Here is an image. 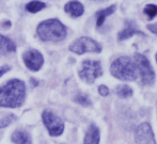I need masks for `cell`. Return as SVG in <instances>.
<instances>
[{"label":"cell","instance_id":"cell-9","mask_svg":"<svg viewBox=\"0 0 157 144\" xmlns=\"http://www.w3.org/2000/svg\"><path fill=\"white\" fill-rule=\"evenodd\" d=\"M23 59L25 62L26 66L29 70L36 72L42 67L44 63V58L42 56V54L36 49H30L28 51H26L23 55Z\"/></svg>","mask_w":157,"mask_h":144},{"label":"cell","instance_id":"cell-24","mask_svg":"<svg viewBox=\"0 0 157 144\" xmlns=\"http://www.w3.org/2000/svg\"><path fill=\"white\" fill-rule=\"evenodd\" d=\"M156 62H157V54H156Z\"/></svg>","mask_w":157,"mask_h":144},{"label":"cell","instance_id":"cell-10","mask_svg":"<svg viewBox=\"0 0 157 144\" xmlns=\"http://www.w3.org/2000/svg\"><path fill=\"white\" fill-rule=\"evenodd\" d=\"M135 34H141V35H144V33L141 32L140 30L137 27L136 23L132 21H125V27L119 33L118 35V39L119 41H124V40H127L129 37H132V35Z\"/></svg>","mask_w":157,"mask_h":144},{"label":"cell","instance_id":"cell-14","mask_svg":"<svg viewBox=\"0 0 157 144\" xmlns=\"http://www.w3.org/2000/svg\"><path fill=\"white\" fill-rule=\"evenodd\" d=\"M16 50L15 44L10 39L0 34V56H4L10 52H14Z\"/></svg>","mask_w":157,"mask_h":144},{"label":"cell","instance_id":"cell-13","mask_svg":"<svg viewBox=\"0 0 157 144\" xmlns=\"http://www.w3.org/2000/svg\"><path fill=\"white\" fill-rule=\"evenodd\" d=\"M11 140L15 144H31V137L25 130H15L12 134Z\"/></svg>","mask_w":157,"mask_h":144},{"label":"cell","instance_id":"cell-15","mask_svg":"<svg viewBox=\"0 0 157 144\" xmlns=\"http://www.w3.org/2000/svg\"><path fill=\"white\" fill-rule=\"evenodd\" d=\"M116 10H117V6L116 4H112V6H108V8L104 9V10L98 11V12L96 13V26H97V28L101 27V26L104 24V21H105L106 17L109 16V15H111Z\"/></svg>","mask_w":157,"mask_h":144},{"label":"cell","instance_id":"cell-11","mask_svg":"<svg viewBox=\"0 0 157 144\" xmlns=\"http://www.w3.org/2000/svg\"><path fill=\"white\" fill-rule=\"evenodd\" d=\"M99 140H101L99 128L92 123L87 129L83 144H99Z\"/></svg>","mask_w":157,"mask_h":144},{"label":"cell","instance_id":"cell-6","mask_svg":"<svg viewBox=\"0 0 157 144\" xmlns=\"http://www.w3.org/2000/svg\"><path fill=\"white\" fill-rule=\"evenodd\" d=\"M68 49L72 52L77 55H83L86 52H94L99 54L101 51V46L99 43H97L95 40L88 36H81L79 39L75 40L70 45Z\"/></svg>","mask_w":157,"mask_h":144},{"label":"cell","instance_id":"cell-8","mask_svg":"<svg viewBox=\"0 0 157 144\" xmlns=\"http://www.w3.org/2000/svg\"><path fill=\"white\" fill-rule=\"evenodd\" d=\"M135 141L137 144H156L154 132L147 122L141 123L135 131Z\"/></svg>","mask_w":157,"mask_h":144},{"label":"cell","instance_id":"cell-7","mask_svg":"<svg viewBox=\"0 0 157 144\" xmlns=\"http://www.w3.org/2000/svg\"><path fill=\"white\" fill-rule=\"evenodd\" d=\"M42 119H43V123L45 124L47 130L49 131L50 136L57 137V136H60L63 132L64 130L63 121L52 111L45 110L43 112V114H42Z\"/></svg>","mask_w":157,"mask_h":144},{"label":"cell","instance_id":"cell-2","mask_svg":"<svg viewBox=\"0 0 157 144\" xmlns=\"http://www.w3.org/2000/svg\"><path fill=\"white\" fill-rule=\"evenodd\" d=\"M36 33L42 41L59 42L66 36V27L56 18L47 19L37 26Z\"/></svg>","mask_w":157,"mask_h":144},{"label":"cell","instance_id":"cell-22","mask_svg":"<svg viewBox=\"0 0 157 144\" xmlns=\"http://www.w3.org/2000/svg\"><path fill=\"white\" fill-rule=\"evenodd\" d=\"M11 70V67L9 65H3V66H0V77L2 76V75H4L6 72H9V70Z\"/></svg>","mask_w":157,"mask_h":144},{"label":"cell","instance_id":"cell-20","mask_svg":"<svg viewBox=\"0 0 157 144\" xmlns=\"http://www.w3.org/2000/svg\"><path fill=\"white\" fill-rule=\"evenodd\" d=\"M74 100L76 101V103H78L79 105L81 106H85V107H87V106H91L92 103L91 100H90L89 96L86 94H78L75 96Z\"/></svg>","mask_w":157,"mask_h":144},{"label":"cell","instance_id":"cell-16","mask_svg":"<svg viewBox=\"0 0 157 144\" xmlns=\"http://www.w3.org/2000/svg\"><path fill=\"white\" fill-rule=\"evenodd\" d=\"M116 93L120 98H129L132 96V89L127 85H120L116 88Z\"/></svg>","mask_w":157,"mask_h":144},{"label":"cell","instance_id":"cell-21","mask_svg":"<svg viewBox=\"0 0 157 144\" xmlns=\"http://www.w3.org/2000/svg\"><path fill=\"white\" fill-rule=\"evenodd\" d=\"M98 93H99V95H101L103 97H106V96H108V94H109V89H108L106 85H101L98 86Z\"/></svg>","mask_w":157,"mask_h":144},{"label":"cell","instance_id":"cell-18","mask_svg":"<svg viewBox=\"0 0 157 144\" xmlns=\"http://www.w3.org/2000/svg\"><path fill=\"white\" fill-rule=\"evenodd\" d=\"M44 8H45V3L42 1H31L26 6L27 11H29L30 13H36L43 10Z\"/></svg>","mask_w":157,"mask_h":144},{"label":"cell","instance_id":"cell-5","mask_svg":"<svg viewBox=\"0 0 157 144\" xmlns=\"http://www.w3.org/2000/svg\"><path fill=\"white\" fill-rule=\"evenodd\" d=\"M78 75L81 80L87 83H93L98 77L103 75V67L101 62L95 60H85L81 63Z\"/></svg>","mask_w":157,"mask_h":144},{"label":"cell","instance_id":"cell-1","mask_svg":"<svg viewBox=\"0 0 157 144\" xmlns=\"http://www.w3.org/2000/svg\"><path fill=\"white\" fill-rule=\"evenodd\" d=\"M26 85L19 79H12L0 86V107L16 108L24 104Z\"/></svg>","mask_w":157,"mask_h":144},{"label":"cell","instance_id":"cell-12","mask_svg":"<svg viewBox=\"0 0 157 144\" xmlns=\"http://www.w3.org/2000/svg\"><path fill=\"white\" fill-rule=\"evenodd\" d=\"M64 10L66 13L71 15L72 17H79L83 14L85 12V8H83L82 3L79 1H70L65 4L64 6Z\"/></svg>","mask_w":157,"mask_h":144},{"label":"cell","instance_id":"cell-19","mask_svg":"<svg viewBox=\"0 0 157 144\" xmlns=\"http://www.w3.org/2000/svg\"><path fill=\"white\" fill-rule=\"evenodd\" d=\"M143 13L147 15L149 19H153L154 17L157 16V6H155V4H147L144 6Z\"/></svg>","mask_w":157,"mask_h":144},{"label":"cell","instance_id":"cell-3","mask_svg":"<svg viewBox=\"0 0 157 144\" xmlns=\"http://www.w3.org/2000/svg\"><path fill=\"white\" fill-rule=\"evenodd\" d=\"M110 73L113 77L123 81H135L138 79L136 66L130 57L123 56L111 63Z\"/></svg>","mask_w":157,"mask_h":144},{"label":"cell","instance_id":"cell-23","mask_svg":"<svg viewBox=\"0 0 157 144\" xmlns=\"http://www.w3.org/2000/svg\"><path fill=\"white\" fill-rule=\"evenodd\" d=\"M147 29H149L151 32L157 34V23L156 24H151V25H147Z\"/></svg>","mask_w":157,"mask_h":144},{"label":"cell","instance_id":"cell-17","mask_svg":"<svg viewBox=\"0 0 157 144\" xmlns=\"http://www.w3.org/2000/svg\"><path fill=\"white\" fill-rule=\"evenodd\" d=\"M16 119V116L12 113H0V128L6 127Z\"/></svg>","mask_w":157,"mask_h":144},{"label":"cell","instance_id":"cell-4","mask_svg":"<svg viewBox=\"0 0 157 144\" xmlns=\"http://www.w3.org/2000/svg\"><path fill=\"white\" fill-rule=\"evenodd\" d=\"M136 66L137 75L143 85H152L155 81V73L151 63L144 55L135 54L132 58Z\"/></svg>","mask_w":157,"mask_h":144}]
</instances>
